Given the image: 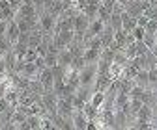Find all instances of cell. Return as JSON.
I'll return each mask as SVG.
<instances>
[{"mask_svg":"<svg viewBox=\"0 0 157 130\" xmlns=\"http://www.w3.org/2000/svg\"><path fill=\"white\" fill-rule=\"evenodd\" d=\"M155 45H157V32H155Z\"/></svg>","mask_w":157,"mask_h":130,"instance_id":"cell-28","label":"cell"},{"mask_svg":"<svg viewBox=\"0 0 157 130\" xmlns=\"http://www.w3.org/2000/svg\"><path fill=\"white\" fill-rule=\"evenodd\" d=\"M148 82H150V86H157V67L155 65H151L148 69Z\"/></svg>","mask_w":157,"mask_h":130,"instance_id":"cell-21","label":"cell"},{"mask_svg":"<svg viewBox=\"0 0 157 130\" xmlns=\"http://www.w3.org/2000/svg\"><path fill=\"white\" fill-rule=\"evenodd\" d=\"M99 37H101V48H107L114 41V30H112V26L110 24H105V28L99 33Z\"/></svg>","mask_w":157,"mask_h":130,"instance_id":"cell-9","label":"cell"},{"mask_svg":"<svg viewBox=\"0 0 157 130\" xmlns=\"http://www.w3.org/2000/svg\"><path fill=\"white\" fill-rule=\"evenodd\" d=\"M150 50H151V54H153L155 58H157V45H153V48H150Z\"/></svg>","mask_w":157,"mask_h":130,"instance_id":"cell-27","label":"cell"},{"mask_svg":"<svg viewBox=\"0 0 157 130\" xmlns=\"http://www.w3.org/2000/svg\"><path fill=\"white\" fill-rule=\"evenodd\" d=\"M120 15H122V30H125V32H131V30L136 26V19H135V17H131V15H129L125 9H124Z\"/></svg>","mask_w":157,"mask_h":130,"instance_id":"cell-12","label":"cell"},{"mask_svg":"<svg viewBox=\"0 0 157 130\" xmlns=\"http://www.w3.org/2000/svg\"><path fill=\"white\" fill-rule=\"evenodd\" d=\"M37 80L41 82V86H43V89H45V91L52 89V84H54V74H52V69H51V67L41 69V71L37 72Z\"/></svg>","mask_w":157,"mask_h":130,"instance_id":"cell-6","label":"cell"},{"mask_svg":"<svg viewBox=\"0 0 157 130\" xmlns=\"http://www.w3.org/2000/svg\"><path fill=\"white\" fill-rule=\"evenodd\" d=\"M144 30H146V33H155L157 32V19H150L144 26Z\"/></svg>","mask_w":157,"mask_h":130,"instance_id":"cell-22","label":"cell"},{"mask_svg":"<svg viewBox=\"0 0 157 130\" xmlns=\"http://www.w3.org/2000/svg\"><path fill=\"white\" fill-rule=\"evenodd\" d=\"M151 117H153V106H150V104H142L140 110L136 111V117H135V119H140V121H151Z\"/></svg>","mask_w":157,"mask_h":130,"instance_id":"cell-13","label":"cell"},{"mask_svg":"<svg viewBox=\"0 0 157 130\" xmlns=\"http://www.w3.org/2000/svg\"><path fill=\"white\" fill-rule=\"evenodd\" d=\"M13 48V45L10 43V39L6 35H0V56H4L8 50H11Z\"/></svg>","mask_w":157,"mask_h":130,"instance_id":"cell-19","label":"cell"},{"mask_svg":"<svg viewBox=\"0 0 157 130\" xmlns=\"http://www.w3.org/2000/svg\"><path fill=\"white\" fill-rule=\"evenodd\" d=\"M88 24H90V19H88L82 11H77L75 17H73V32H75V37L82 39V35H84Z\"/></svg>","mask_w":157,"mask_h":130,"instance_id":"cell-2","label":"cell"},{"mask_svg":"<svg viewBox=\"0 0 157 130\" xmlns=\"http://www.w3.org/2000/svg\"><path fill=\"white\" fill-rule=\"evenodd\" d=\"M95 76H97V63H84L78 69V86L94 87Z\"/></svg>","mask_w":157,"mask_h":130,"instance_id":"cell-1","label":"cell"},{"mask_svg":"<svg viewBox=\"0 0 157 130\" xmlns=\"http://www.w3.org/2000/svg\"><path fill=\"white\" fill-rule=\"evenodd\" d=\"M131 33H133V37H135V41H142L146 30H144V26H139V24H136V26L131 30Z\"/></svg>","mask_w":157,"mask_h":130,"instance_id":"cell-20","label":"cell"},{"mask_svg":"<svg viewBox=\"0 0 157 130\" xmlns=\"http://www.w3.org/2000/svg\"><path fill=\"white\" fill-rule=\"evenodd\" d=\"M56 114L62 115L64 119H71L73 117V104H71V100H67L64 97H58V100H56Z\"/></svg>","mask_w":157,"mask_h":130,"instance_id":"cell-4","label":"cell"},{"mask_svg":"<svg viewBox=\"0 0 157 130\" xmlns=\"http://www.w3.org/2000/svg\"><path fill=\"white\" fill-rule=\"evenodd\" d=\"M71 60H73V54H71V50H69L67 47L58 50V63H56V65L69 67V65H71Z\"/></svg>","mask_w":157,"mask_h":130,"instance_id":"cell-11","label":"cell"},{"mask_svg":"<svg viewBox=\"0 0 157 130\" xmlns=\"http://www.w3.org/2000/svg\"><path fill=\"white\" fill-rule=\"evenodd\" d=\"M19 33H21V30H19V26H17V21H15V19L8 21V28H6V33H4V35L10 39V43H11V45H15Z\"/></svg>","mask_w":157,"mask_h":130,"instance_id":"cell-8","label":"cell"},{"mask_svg":"<svg viewBox=\"0 0 157 130\" xmlns=\"http://www.w3.org/2000/svg\"><path fill=\"white\" fill-rule=\"evenodd\" d=\"M99 58H101V50H97V48H84V52H82L84 63H97Z\"/></svg>","mask_w":157,"mask_h":130,"instance_id":"cell-10","label":"cell"},{"mask_svg":"<svg viewBox=\"0 0 157 130\" xmlns=\"http://www.w3.org/2000/svg\"><path fill=\"white\" fill-rule=\"evenodd\" d=\"M110 13H112V11H109V9L101 4L99 8H97V15H95V17H97V19H101L105 24H109V21H110Z\"/></svg>","mask_w":157,"mask_h":130,"instance_id":"cell-18","label":"cell"},{"mask_svg":"<svg viewBox=\"0 0 157 130\" xmlns=\"http://www.w3.org/2000/svg\"><path fill=\"white\" fill-rule=\"evenodd\" d=\"M103 28H105V23L101 21V19H97V17L92 19L90 24H88V28H86V32H84V35H82V41L90 39V37H94V35H99L103 32Z\"/></svg>","mask_w":157,"mask_h":130,"instance_id":"cell-5","label":"cell"},{"mask_svg":"<svg viewBox=\"0 0 157 130\" xmlns=\"http://www.w3.org/2000/svg\"><path fill=\"white\" fill-rule=\"evenodd\" d=\"M150 21V19L144 15V13H140L139 17H136V24H139V26H146V23Z\"/></svg>","mask_w":157,"mask_h":130,"instance_id":"cell-25","label":"cell"},{"mask_svg":"<svg viewBox=\"0 0 157 130\" xmlns=\"http://www.w3.org/2000/svg\"><path fill=\"white\" fill-rule=\"evenodd\" d=\"M6 28H8V21H0V35L6 33Z\"/></svg>","mask_w":157,"mask_h":130,"instance_id":"cell-26","label":"cell"},{"mask_svg":"<svg viewBox=\"0 0 157 130\" xmlns=\"http://www.w3.org/2000/svg\"><path fill=\"white\" fill-rule=\"evenodd\" d=\"M142 43H144L148 48H153V45H155V33H144Z\"/></svg>","mask_w":157,"mask_h":130,"instance_id":"cell-24","label":"cell"},{"mask_svg":"<svg viewBox=\"0 0 157 130\" xmlns=\"http://www.w3.org/2000/svg\"><path fill=\"white\" fill-rule=\"evenodd\" d=\"M54 26H56V17L49 11L39 13V30L45 35H52L54 33Z\"/></svg>","mask_w":157,"mask_h":130,"instance_id":"cell-3","label":"cell"},{"mask_svg":"<svg viewBox=\"0 0 157 130\" xmlns=\"http://www.w3.org/2000/svg\"><path fill=\"white\" fill-rule=\"evenodd\" d=\"M37 67H36V63L34 61H26L25 63V67H23V71L19 72V74H23V76H26L28 80H32V78H37Z\"/></svg>","mask_w":157,"mask_h":130,"instance_id":"cell-14","label":"cell"},{"mask_svg":"<svg viewBox=\"0 0 157 130\" xmlns=\"http://www.w3.org/2000/svg\"><path fill=\"white\" fill-rule=\"evenodd\" d=\"M73 128H77V130H86V123H88V119H86V115H84V111L82 110H73Z\"/></svg>","mask_w":157,"mask_h":130,"instance_id":"cell-7","label":"cell"},{"mask_svg":"<svg viewBox=\"0 0 157 130\" xmlns=\"http://www.w3.org/2000/svg\"><path fill=\"white\" fill-rule=\"evenodd\" d=\"M88 102H90L94 108L99 110V108L103 106V102H105V91H97V89H94V93H92V97H90Z\"/></svg>","mask_w":157,"mask_h":130,"instance_id":"cell-15","label":"cell"},{"mask_svg":"<svg viewBox=\"0 0 157 130\" xmlns=\"http://www.w3.org/2000/svg\"><path fill=\"white\" fill-rule=\"evenodd\" d=\"M26 123H28L30 130H39L41 128V115H36V114L26 115Z\"/></svg>","mask_w":157,"mask_h":130,"instance_id":"cell-16","label":"cell"},{"mask_svg":"<svg viewBox=\"0 0 157 130\" xmlns=\"http://www.w3.org/2000/svg\"><path fill=\"white\" fill-rule=\"evenodd\" d=\"M37 56H39V54H37V50L28 47V48H26V52H25V61H34Z\"/></svg>","mask_w":157,"mask_h":130,"instance_id":"cell-23","label":"cell"},{"mask_svg":"<svg viewBox=\"0 0 157 130\" xmlns=\"http://www.w3.org/2000/svg\"><path fill=\"white\" fill-rule=\"evenodd\" d=\"M112 61H114V63H118V65H122V67H125V65H127V61H129V58L124 54V50L120 48V50H116V52H114Z\"/></svg>","mask_w":157,"mask_h":130,"instance_id":"cell-17","label":"cell"}]
</instances>
